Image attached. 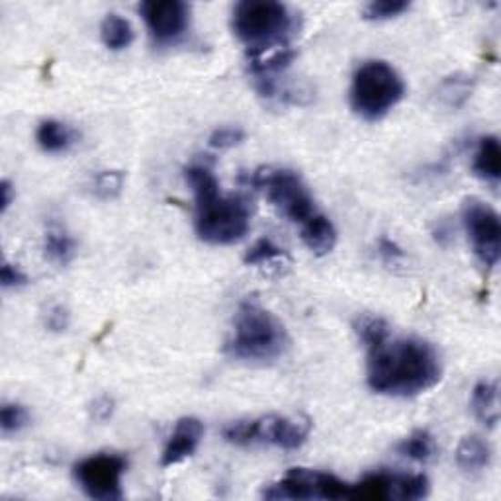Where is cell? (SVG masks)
Returning a JSON list of instances; mask_svg holds the SVG:
<instances>
[{"mask_svg": "<svg viewBox=\"0 0 501 501\" xmlns=\"http://www.w3.org/2000/svg\"><path fill=\"white\" fill-rule=\"evenodd\" d=\"M443 364L427 341L392 339L371 349L366 380L371 390L395 398H412L439 384Z\"/></svg>", "mask_w": 501, "mask_h": 501, "instance_id": "obj_1", "label": "cell"}, {"mask_svg": "<svg viewBox=\"0 0 501 501\" xmlns=\"http://www.w3.org/2000/svg\"><path fill=\"white\" fill-rule=\"evenodd\" d=\"M184 179L196 198V233L210 245H231L243 240L250 226V208L241 196H223L212 169L190 165Z\"/></svg>", "mask_w": 501, "mask_h": 501, "instance_id": "obj_2", "label": "cell"}, {"mask_svg": "<svg viewBox=\"0 0 501 501\" xmlns=\"http://www.w3.org/2000/svg\"><path fill=\"white\" fill-rule=\"evenodd\" d=\"M290 339L286 327L257 300L241 302L235 315L226 351L231 359L245 363H271L286 353Z\"/></svg>", "mask_w": 501, "mask_h": 501, "instance_id": "obj_3", "label": "cell"}, {"mask_svg": "<svg viewBox=\"0 0 501 501\" xmlns=\"http://www.w3.org/2000/svg\"><path fill=\"white\" fill-rule=\"evenodd\" d=\"M231 28L249 47V57L257 59L288 47L290 37L296 34V16L274 0H245L233 8Z\"/></svg>", "mask_w": 501, "mask_h": 501, "instance_id": "obj_4", "label": "cell"}, {"mask_svg": "<svg viewBox=\"0 0 501 501\" xmlns=\"http://www.w3.org/2000/svg\"><path fill=\"white\" fill-rule=\"evenodd\" d=\"M405 85L386 61H366L357 69L351 85V107L368 122L384 118L400 104Z\"/></svg>", "mask_w": 501, "mask_h": 501, "instance_id": "obj_5", "label": "cell"}, {"mask_svg": "<svg viewBox=\"0 0 501 501\" xmlns=\"http://www.w3.org/2000/svg\"><path fill=\"white\" fill-rule=\"evenodd\" d=\"M243 180L250 189L265 192L269 202L298 226L318 214V208H315L306 184L292 170L262 167L243 175Z\"/></svg>", "mask_w": 501, "mask_h": 501, "instance_id": "obj_6", "label": "cell"}, {"mask_svg": "<svg viewBox=\"0 0 501 501\" xmlns=\"http://www.w3.org/2000/svg\"><path fill=\"white\" fill-rule=\"evenodd\" d=\"M310 429V421L304 417L269 415L230 424L223 427V439L237 446L271 445L282 451H296L308 441Z\"/></svg>", "mask_w": 501, "mask_h": 501, "instance_id": "obj_7", "label": "cell"}, {"mask_svg": "<svg viewBox=\"0 0 501 501\" xmlns=\"http://www.w3.org/2000/svg\"><path fill=\"white\" fill-rule=\"evenodd\" d=\"M267 499H349L351 484L343 482L335 474L292 468L284 478L262 490Z\"/></svg>", "mask_w": 501, "mask_h": 501, "instance_id": "obj_8", "label": "cell"}, {"mask_svg": "<svg viewBox=\"0 0 501 501\" xmlns=\"http://www.w3.org/2000/svg\"><path fill=\"white\" fill-rule=\"evenodd\" d=\"M128 463L122 455L98 453L83 458L73 468V476L81 490L102 501L122 499V476L126 474Z\"/></svg>", "mask_w": 501, "mask_h": 501, "instance_id": "obj_9", "label": "cell"}, {"mask_svg": "<svg viewBox=\"0 0 501 501\" xmlns=\"http://www.w3.org/2000/svg\"><path fill=\"white\" fill-rule=\"evenodd\" d=\"M463 223L474 253L486 267H496L501 257V223L496 210L480 200H466Z\"/></svg>", "mask_w": 501, "mask_h": 501, "instance_id": "obj_10", "label": "cell"}, {"mask_svg": "<svg viewBox=\"0 0 501 501\" xmlns=\"http://www.w3.org/2000/svg\"><path fill=\"white\" fill-rule=\"evenodd\" d=\"M427 494L429 480L424 474L382 470L351 484V499H421Z\"/></svg>", "mask_w": 501, "mask_h": 501, "instance_id": "obj_11", "label": "cell"}, {"mask_svg": "<svg viewBox=\"0 0 501 501\" xmlns=\"http://www.w3.org/2000/svg\"><path fill=\"white\" fill-rule=\"evenodd\" d=\"M139 12L159 44L177 42L190 22V8L180 0H148L139 6Z\"/></svg>", "mask_w": 501, "mask_h": 501, "instance_id": "obj_12", "label": "cell"}, {"mask_svg": "<svg viewBox=\"0 0 501 501\" xmlns=\"http://www.w3.org/2000/svg\"><path fill=\"white\" fill-rule=\"evenodd\" d=\"M202 435H204V425L200 419L196 417L179 419L161 455V465L169 468L192 456L196 453L198 445L202 441Z\"/></svg>", "mask_w": 501, "mask_h": 501, "instance_id": "obj_13", "label": "cell"}, {"mask_svg": "<svg viewBox=\"0 0 501 501\" xmlns=\"http://www.w3.org/2000/svg\"><path fill=\"white\" fill-rule=\"evenodd\" d=\"M300 237L312 253L318 257L332 253L337 245V230L333 226V221L322 212L310 218L306 223H302Z\"/></svg>", "mask_w": 501, "mask_h": 501, "instance_id": "obj_14", "label": "cell"}, {"mask_svg": "<svg viewBox=\"0 0 501 501\" xmlns=\"http://www.w3.org/2000/svg\"><path fill=\"white\" fill-rule=\"evenodd\" d=\"M472 169L476 177L487 182H499L501 179V145L496 136H486L478 141V149L474 153Z\"/></svg>", "mask_w": 501, "mask_h": 501, "instance_id": "obj_15", "label": "cell"}, {"mask_svg": "<svg viewBox=\"0 0 501 501\" xmlns=\"http://www.w3.org/2000/svg\"><path fill=\"white\" fill-rule=\"evenodd\" d=\"M492 446L478 435H468L458 443L456 465L465 472H480L490 466Z\"/></svg>", "mask_w": 501, "mask_h": 501, "instance_id": "obj_16", "label": "cell"}, {"mask_svg": "<svg viewBox=\"0 0 501 501\" xmlns=\"http://www.w3.org/2000/svg\"><path fill=\"white\" fill-rule=\"evenodd\" d=\"M472 412L486 427L499 421V388L496 382H480L472 392Z\"/></svg>", "mask_w": 501, "mask_h": 501, "instance_id": "obj_17", "label": "cell"}, {"mask_svg": "<svg viewBox=\"0 0 501 501\" xmlns=\"http://www.w3.org/2000/svg\"><path fill=\"white\" fill-rule=\"evenodd\" d=\"M37 145L46 153H65L75 143V134L69 126L57 120H46L36 131Z\"/></svg>", "mask_w": 501, "mask_h": 501, "instance_id": "obj_18", "label": "cell"}, {"mask_svg": "<svg viewBox=\"0 0 501 501\" xmlns=\"http://www.w3.org/2000/svg\"><path fill=\"white\" fill-rule=\"evenodd\" d=\"M395 448H398V453L402 456L415 460V463H429V460H433L435 455H437V443H435V437L425 429L407 435Z\"/></svg>", "mask_w": 501, "mask_h": 501, "instance_id": "obj_19", "label": "cell"}, {"mask_svg": "<svg viewBox=\"0 0 501 501\" xmlns=\"http://www.w3.org/2000/svg\"><path fill=\"white\" fill-rule=\"evenodd\" d=\"M100 37L102 44L108 49L120 51L129 47L131 42H134V28L120 15H108L100 26Z\"/></svg>", "mask_w": 501, "mask_h": 501, "instance_id": "obj_20", "label": "cell"}, {"mask_svg": "<svg viewBox=\"0 0 501 501\" xmlns=\"http://www.w3.org/2000/svg\"><path fill=\"white\" fill-rule=\"evenodd\" d=\"M474 90V81L468 75H453L446 77L445 81L439 85V100L445 104L446 108L456 110L460 107H465L466 100L472 97Z\"/></svg>", "mask_w": 501, "mask_h": 501, "instance_id": "obj_21", "label": "cell"}, {"mask_svg": "<svg viewBox=\"0 0 501 501\" xmlns=\"http://www.w3.org/2000/svg\"><path fill=\"white\" fill-rule=\"evenodd\" d=\"M44 255L56 267H67L75 257V241L63 230H49L44 241Z\"/></svg>", "mask_w": 501, "mask_h": 501, "instance_id": "obj_22", "label": "cell"}, {"mask_svg": "<svg viewBox=\"0 0 501 501\" xmlns=\"http://www.w3.org/2000/svg\"><path fill=\"white\" fill-rule=\"evenodd\" d=\"M354 332H357L359 339L364 343L368 351L382 345V343L390 337V327L386 320L378 318V315H368V313L359 315L357 322H354Z\"/></svg>", "mask_w": 501, "mask_h": 501, "instance_id": "obj_23", "label": "cell"}, {"mask_svg": "<svg viewBox=\"0 0 501 501\" xmlns=\"http://www.w3.org/2000/svg\"><path fill=\"white\" fill-rule=\"evenodd\" d=\"M286 261L284 249H281L271 240H259L253 247L247 250L245 265L249 267H269L274 269L276 265Z\"/></svg>", "mask_w": 501, "mask_h": 501, "instance_id": "obj_24", "label": "cell"}, {"mask_svg": "<svg viewBox=\"0 0 501 501\" xmlns=\"http://www.w3.org/2000/svg\"><path fill=\"white\" fill-rule=\"evenodd\" d=\"M124 189V175L120 170H100L92 177V192L100 200H112Z\"/></svg>", "mask_w": 501, "mask_h": 501, "instance_id": "obj_25", "label": "cell"}, {"mask_svg": "<svg viewBox=\"0 0 501 501\" xmlns=\"http://www.w3.org/2000/svg\"><path fill=\"white\" fill-rule=\"evenodd\" d=\"M407 8H410V3H405V0H374L364 6L363 16L371 22H384L398 18Z\"/></svg>", "mask_w": 501, "mask_h": 501, "instance_id": "obj_26", "label": "cell"}, {"mask_svg": "<svg viewBox=\"0 0 501 501\" xmlns=\"http://www.w3.org/2000/svg\"><path fill=\"white\" fill-rule=\"evenodd\" d=\"M28 421L30 415L20 404H3V407H0V429H3L5 437L20 433L28 425Z\"/></svg>", "mask_w": 501, "mask_h": 501, "instance_id": "obj_27", "label": "cell"}, {"mask_svg": "<svg viewBox=\"0 0 501 501\" xmlns=\"http://www.w3.org/2000/svg\"><path fill=\"white\" fill-rule=\"evenodd\" d=\"M243 139H245L243 129L226 126V128H218L214 134L210 136L208 143H210V148H214V149H231V148H235V145H240Z\"/></svg>", "mask_w": 501, "mask_h": 501, "instance_id": "obj_28", "label": "cell"}, {"mask_svg": "<svg viewBox=\"0 0 501 501\" xmlns=\"http://www.w3.org/2000/svg\"><path fill=\"white\" fill-rule=\"evenodd\" d=\"M44 323L49 329L51 333H63L67 332V327L71 323V315L69 310L61 306V304H51L47 312L44 313Z\"/></svg>", "mask_w": 501, "mask_h": 501, "instance_id": "obj_29", "label": "cell"}, {"mask_svg": "<svg viewBox=\"0 0 501 501\" xmlns=\"http://www.w3.org/2000/svg\"><path fill=\"white\" fill-rule=\"evenodd\" d=\"M0 284H3V288H20L28 284V276H26L16 265L5 261L3 267H0Z\"/></svg>", "mask_w": 501, "mask_h": 501, "instance_id": "obj_30", "label": "cell"}, {"mask_svg": "<svg viewBox=\"0 0 501 501\" xmlns=\"http://www.w3.org/2000/svg\"><path fill=\"white\" fill-rule=\"evenodd\" d=\"M376 249H378L380 259L384 262H388V265H395V262L404 261V257H405L404 249L398 243H395L394 240H390V237H380Z\"/></svg>", "mask_w": 501, "mask_h": 501, "instance_id": "obj_31", "label": "cell"}, {"mask_svg": "<svg viewBox=\"0 0 501 501\" xmlns=\"http://www.w3.org/2000/svg\"><path fill=\"white\" fill-rule=\"evenodd\" d=\"M114 400L110 398V395H100V398H97L95 402H92V407H90V415L95 421H100V424H104V421H108L112 415H114Z\"/></svg>", "mask_w": 501, "mask_h": 501, "instance_id": "obj_32", "label": "cell"}, {"mask_svg": "<svg viewBox=\"0 0 501 501\" xmlns=\"http://www.w3.org/2000/svg\"><path fill=\"white\" fill-rule=\"evenodd\" d=\"M12 200H15V189H12L10 180H3L0 184V210H3V214L8 212Z\"/></svg>", "mask_w": 501, "mask_h": 501, "instance_id": "obj_33", "label": "cell"}, {"mask_svg": "<svg viewBox=\"0 0 501 501\" xmlns=\"http://www.w3.org/2000/svg\"><path fill=\"white\" fill-rule=\"evenodd\" d=\"M435 240H437L441 245H446L451 241V228H446L445 223H439L437 230H435Z\"/></svg>", "mask_w": 501, "mask_h": 501, "instance_id": "obj_34", "label": "cell"}]
</instances>
